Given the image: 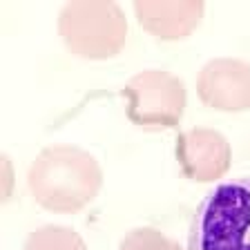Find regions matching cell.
<instances>
[{"label":"cell","mask_w":250,"mask_h":250,"mask_svg":"<svg viewBox=\"0 0 250 250\" xmlns=\"http://www.w3.org/2000/svg\"><path fill=\"white\" fill-rule=\"evenodd\" d=\"M27 183L42 208L52 212H78L101 190L103 172L89 152L76 146H49L34 159Z\"/></svg>","instance_id":"1"},{"label":"cell","mask_w":250,"mask_h":250,"mask_svg":"<svg viewBox=\"0 0 250 250\" xmlns=\"http://www.w3.org/2000/svg\"><path fill=\"white\" fill-rule=\"evenodd\" d=\"M58 34L72 54L105 61L123 49L127 21L116 2H67L58 16Z\"/></svg>","instance_id":"3"},{"label":"cell","mask_w":250,"mask_h":250,"mask_svg":"<svg viewBox=\"0 0 250 250\" xmlns=\"http://www.w3.org/2000/svg\"><path fill=\"white\" fill-rule=\"evenodd\" d=\"M119 250H177V244L154 228H136L125 237Z\"/></svg>","instance_id":"9"},{"label":"cell","mask_w":250,"mask_h":250,"mask_svg":"<svg viewBox=\"0 0 250 250\" xmlns=\"http://www.w3.org/2000/svg\"><path fill=\"white\" fill-rule=\"evenodd\" d=\"M197 94L219 112H244L250 107V65L237 58H214L199 72Z\"/></svg>","instance_id":"5"},{"label":"cell","mask_w":250,"mask_h":250,"mask_svg":"<svg viewBox=\"0 0 250 250\" xmlns=\"http://www.w3.org/2000/svg\"><path fill=\"white\" fill-rule=\"evenodd\" d=\"M127 119L143 130L177 127L186 109V87L174 74L146 69L123 87Z\"/></svg>","instance_id":"4"},{"label":"cell","mask_w":250,"mask_h":250,"mask_svg":"<svg viewBox=\"0 0 250 250\" xmlns=\"http://www.w3.org/2000/svg\"><path fill=\"white\" fill-rule=\"evenodd\" d=\"M230 146L208 127H194L177 136V161L190 181H214L230 167Z\"/></svg>","instance_id":"6"},{"label":"cell","mask_w":250,"mask_h":250,"mask_svg":"<svg viewBox=\"0 0 250 250\" xmlns=\"http://www.w3.org/2000/svg\"><path fill=\"white\" fill-rule=\"evenodd\" d=\"M25 250H87V246L72 228L42 226L27 237Z\"/></svg>","instance_id":"8"},{"label":"cell","mask_w":250,"mask_h":250,"mask_svg":"<svg viewBox=\"0 0 250 250\" xmlns=\"http://www.w3.org/2000/svg\"><path fill=\"white\" fill-rule=\"evenodd\" d=\"M177 250H181V248H179V244H177Z\"/></svg>","instance_id":"10"},{"label":"cell","mask_w":250,"mask_h":250,"mask_svg":"<svg viewBox=\"0 0 250 250\" xmlns=\"http://www.w3.org/2000/svg\"><path fill=\"white\" fill-rule=\"evenodd\" d=\"M188 250H250V177L206 194L190 224Z\"/></svg>","instance_id":"2"},{"label":"cell","mask_w":250,"mask_h":250,"mask_svg":"<svg viewBox=\"0 0 250 250\" xmlns=\"http://www.w3.org/2000/svg\"><path fill=\"white\" fill-rule=\"evenodd\" d=\"M134 14L141 27L152 36L163 41H179L190 36L203 16L201 0L186 2H156V0H139L134 2Z\"/></svg>","instance_id":"7"}]
</instances>
